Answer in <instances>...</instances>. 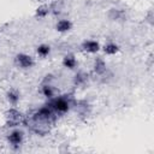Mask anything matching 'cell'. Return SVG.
I'll return each mask as SVG.
<instances>
[{"mask_svg": "<svg viewBox=\"0 0 154 154\" xmlns=\"http://www.w3.org/2000/svg\"><path fill=\"white\" fill-rule=\"evenodd\" d=\"M73 102H75V99L71 97V95H67V94H65V95H59L58 94L57 96H54L53 99L47 101L49 107L55 112V114L58 117L69 113L70 109L73 106Z\"/></svg>", "mask_w": 154, "mask_h": 154, "instance_id": "cell-2", "label": "cell"}, {"mask_svg": "<svg viewBox=\"0 0 154 154\" xmlns=\"http://www.w3.org/2000/svg\"><path fill=\"white\" fill-rule=\"evenodd\" d=\"M35 52L40 58H47L52 52V47L48 43H40L36 46Z\"/></svg>", "mask_w": 154, "mask_h": 154, "instance_id": "cell-16", "label": "cell"}, {"mask_svg": "<svg viewBox=\"0 0 154 154\" xmlns=\"http://www.w3.org/2000/svg\"><path fill=\"white\" fill-rule=\"evenodd\" d=\"M49 14H51V7H49V4H47V2H40L34 12L35 18H37V19H45Z\"/></svg>", "mask_w": 154, "mask_h": 154, "instance_id": "cell-14", "label": "cell"}, {"mask_svg": "<svg viewBox=\"0 0 154 154\" xmlns=\"http://www.w3.org/2000/svg\"><path fill=\"white\" fill-rule=\"evenodd\" d=\"M14 65L22 70H30L35 66V58L31 54L20 52L14 55Z\"/></svg>", "mask_w": 154, "mask_h": 154, "instance_id": "cell-5", "label": "cell"}, {"mask_svg": "<svg viewBox=\"0 0 154 154\" xmlns=\"http://www.w3.org/2000/svg\"><path fill=\"white\" fill-rule=\"evenodd\" d=\"M57 119L58 116L55 114V112L49 107L48 103H45L32 113L25 116L23 125H25L31 132L37 136H45L48 135Z\"/></svg>", "mask_w": 154, "mask_h": 154, "instance_id": "cell-1", "label": "cell"}, {"mask_svg": "<svg viewBox=\"0 0 154 154\" xmlns=\"http://www.w3.org/2000/svg\"><path fill=\"white\" fill-rule=\"evenodd\" d=\"M93 72L95 76L99 77H105V75L108 72V67H107V63L102 57H96L93 60V65H91Z\"/></svg>", "mask_w": 154, "mask_h": 154, "instance_id": "cell-7", "label": "cell"}, {"mask_svg": "<svg viewBox=\"0 0 154 154\" xmlns=\"http://www.w3.org/2000/svg\"><path fill=\"white\" fill-rule=\"evenodd\" d=\"M107 17L111 20H113V22H120V20H125L126 14H125V11L124 10L117 8V7H112V8L108 10Z\"/></svg>", "mask_w": 154, "mask_h": 154, "instance_id": "cell-15", "label": "cell"}, {"mask_svg": "<svg viewBox=\"0 0 154 154\" xmlns=\"http://www.w3.org/2000/svg\"><path fill=\"white\" fill-rule=\"evenodd\" d=\"M73 28V23L71 22V19H67V18H60L55 22V25H54V29L59 34H67L72 30Z\"/></svg>", "mask_w": 154, "mask_h": 154, "instance_id": "cell-11", "label": "cell"}, {"mask_svg": "<svg viewBox=\"0 0 154 154\" xmlns=\"http://www.w3.org/2000/svg\"><path fill=\"white\" fill-rule=\"evenodd\" d=\"M78 59L73 53H66L61 59V65L66 70H76L78 67Z\"/></svg>", "mask_w": 154, "mask_h": 154, "instance_id": "cell-10", "label": "cell"}, {"mask_svg": "<svg viewBox=\"0 0 154 154\" xmlns=\"http://www.w3.org/2000/svg\"><path fill=\"white\" fill-rule=\"evenodd\" d=\"M101 51L103 52L105 55L112 57L120 52V46L114 41H107L101 46Z\"/></svg>", "mask_w": 154, "mask_h": 154, "instance_id": "cell-12", "label": "cell"}, {"mask_svg": "<svg viewBox=\"0 0 154 154\" xmlns=\"http://www.w3.org/2000/svg\"><path fill=\"white\" fill-rule=\"evenodd\" d=\"M24 120L25 114L16 106H11L4 112V124L7 129L20 126L24 124Z\"/></svg>", "mask_w": 154, "mask_h": 154, "instance_id": "cell-3", "label": "cell"}, {"mask_svg": "<svg viewBox=\"0 0 154 154\" xmlns=\"http://www.w3.org/2000/svg\"><path fill=\"white\" fill-rule=\"evenodd\" d=\"M49 7H51V14L58 16V14L61 13L63 4H61L60 1H54V2H51V4H49Z\"/></svg>", "mask_w": 154, "mask_h": 154, "instance_id": "cell-17", "label": "cell"}, {"mask_svg": "<svg viewBox=\"0 0 154 154\" xmlns=\"http://www.w3.org/2000/svg\"><path fill=\"white\" fill-rule=\"evenodd\" d=\"M40 93L45 99L51 100L59 94V90L52 84V82H42L40 87Z\"/></svg>", "mask_w": 154, "mask_h": 154, "instance_id": "cell-8", "label": "cell"}, {"mask_svg": "<svg viewBox=\"0 0 154 154\" xmlns=\"http://www.w3.org/2000/svg\"><path fill=\"white\" fill-rule=\"evenodd\" d=\"M24 140H25V132L19 126L10 129L8 132L6 134V141L12 148H19L24 143Z\"/></svg>", "mask_w": 154, "mask_h": 154, "instance_id": "cell-4", "label": "cell"}, {"mask_svg": "<svg viewBox=\"0 0 154 154\" xmlns=\"http://www.w3.org/2000/svg\"><path fill=\"white\" fill-rule=\"evenodd\" d=\"M90 79V75L87 72V71H77L73 77H72V84L76 87V88H82V87H85L88 84Z\"/></svg>", "mask_w": 154, "mask_h": 154, "instance_id": "cell-9", "label": "cell"}, {"mask_svg": "<svg viewBox=\"0 0 154 154\" xmlns=\"http://www.w3.org/2000/svg\"><path fill=\"white\" fill-rule=\"evenodd\" d=\"M81 51L87 54H97L101 51V43L94 38H85L81 43Z\"/></svg>", "mask_w": 154, "mask_h": 154, "instance_id": "cell-6", "label": "cell"}, {"mask_svg": "<svg viewBox=\"0 0 154 154\" xmlns=\"http://www.w3.org/2000/svg\"><path fill=\"white\" fill-rule=\"evenodd\" d=\"M20 97H22L20 96V91L18 89H16V88L8 89L6 91V94H5V99H6V101H7V103L10 106H17L19 103V101H20Z\"/></svg>", "mask_w": 154, "mask_h": 154, "instance_id": "cell-13", "label": "cell"}, {"mask_svg": "<svg viewBox=\"0 0 154 154\" xmlns=\"http://www.w3.org/2000/svg\"><path fill=\"white\" fill-rule=\"evenodd\" d=\"M35 1H37V2H46V0H35Z\"/></svg>", "mask_w": 154, "mask_h": 154, "instance_id": "cell-18", "label": "cell"}]
</instances>
